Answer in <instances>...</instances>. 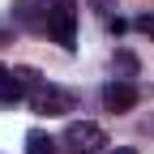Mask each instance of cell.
<instances>
[{
    "mask_svg": "<svg viewBox=\"0 0 154 154\" xmlns=\"http://www.w3.org/2000/svg\"><path fill=\"white\" fill-rule=\"evenodd\" d=\"M137 30H146V34H154V17H141V22H137Z\"/></svg>",
    "mask_w": 154,
    "mask_h": 154,
    "instance_id": "10",
    "label": "cell"
},
{
    "mask_svg": "<svg viewBox=\"0 0 154 154\" xmlns=\"http://www.w3.org/2000/svg\"><path fill=\"white\" fill-rule=\"evenodd\" d=\"M103 107H107V111H133V107H137V86H133L128 77L107 82V86H103Z\"/></svg>",
    "mask_w": 154,
    "mask_h": 154,
    "instance_id": "5",
    "label": "cell"
},
{
    "mask_svg": "<svg viewBox=\"0 0 154 154\" xmlns=\"http://www.w3.org/2000/svg\"><path fill=\"white\" fill-rule=\"evenodd\" d=\"M107 154H137V150H128V146H116V150H107Z\"/></svg>",
    "mask_w": 154,
    "mask_h": 154,
    "instance_id": "11",
    "label": "cell"
},
{
    "mask_svg": "<svg viewBox=\"0 0 154 154\" xmlns=\"http://www.w3.org/2000/svg\"><path fill=\"white\" fill-rule=\"evenodd\" d=\"M116 69H120L124 77H133V73H137V56H133L128 47H120V51H116Z\"/></svg>",
    "mask_w": 154,
    "mask_h": 154,
    "instance_id": "8",
    "label": "cell"
},
{
    "mask_svg": "<svg viewBox=\"0 0 154 154\" xmlns=\"http://www.w3.org/2000/svg\"><path fill=\"white\" fill-rule=\"evenodd\" d=\"M5 73H9V69H0V77H5Z\"/></svg>",
    "mask_w": 154,
    "mask_h": 154,
    "instance_id": "12",
    "label": "cell"
},
{
    "mask_svg": "<svg viewBox=\"0 0 154 154\" xmlns=\"http://www.w3.org/2000/svg\"><path fill=\"white\" fill-rule=\"evenodd\" d=\"M86 5H90L94 13H103V17H111V9H116V0H86Z\"/></svg>",
    "mask_w": 154,
    "mask_h": 154,
    "instance_id": "9",
    "label": "cell"
},
{
    "mask_svg": "<svg viewBox=\"0 0 154 154\" xmlns=\"http://www.w3.org/2000/svg\"><path fill=\"white\" fill-rule=\"evenodd\" d=\"M30 107H34V111H43V116H69V111H77V99H73L64 86L43 82L38 90H30Z\"/></svg>",
    "mask_w": 154,
    "mask_h": 154,
    "instance_id": "2",
    "label": "cell"
},
{
    "mask_svg": "<svg viewBox=\"0 0 154 154\" xmlns=\"http://www.w3.org/2000/svg\"><path fill=\"white\" fill-rule=\"evenodd\" d=\"M47 34H51L60 47H73V43H77V0H56V5H51Z\"/></svg>",
    "mask_w": 154,
    "mask_h": 154,
    "instance_id": "1",
    "label": "cell"
},
{
    "mask_svg": "<svg viewBox=\"0 0 154 154\" xmlns=\"http://www.w3.org/2000/svg\"><path fill=\"white\" fill-rule=\"evenodd\" d=\"M51 5H56V0H17V5H13V22L26 26V30H47Z\"/></svg>",
    "mask_w": 154,
    "mask_h": 154,
    "instance_id": "4",
    "label": "cell"
},
{
    "mask_svg": "<svg viewBox=\"0 0 154 154\" xmlns=\"http://www.w3.org/2000/svg\"><path fill=\"white\" fill-rule=\"evenodd\" d=\"M26 154H56V141L34 128V133H26Z\"/></svg>",
    "mask_w": 154,
    "mask_h": 154,
    "instance_id": "7",
    "label": "cell"
},
{
    "mask_svg": "<svg viewBox=\"0 0 154 154\" xmlns=\"http://www.w3.org/2000/svg\"><path fill=\"white\" fill-rule=\"evenodd\" d=\"M26 94H30V90L17 82L13 73H5V77H0V103H17V99H26Z\"/></svg>",
    "mask_w": 154,
    "mask_h": 154,
    "instance_id": "6",
    "label": "cell"
},
{
    "mask_svg": "<svg viewBox=\"0 0 154 154\" xmlns=\"http://www.w3.org/2000/svg\"><path fill=\"white\" fill-rule=\"evenodd\" d=\"M64 146H73L77 154H99V150L107 146V133H103L99 124H90V120H73V124L64 128Z\"/></svg>",
    "mask_w": 154,
    "mask_h": 154,
    "instance_id": "3",
    "label": "cell"
}]
</instances>
